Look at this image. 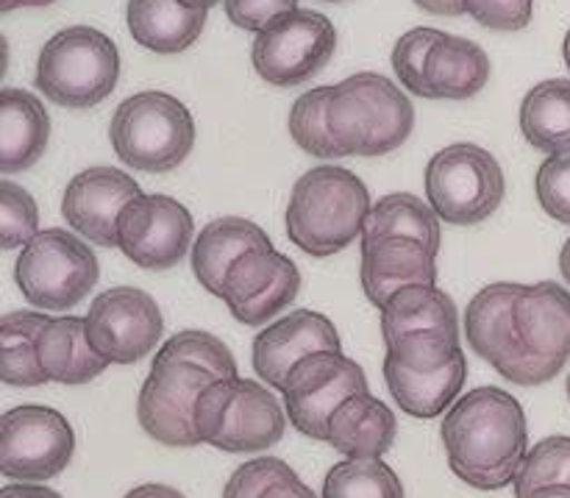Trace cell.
<instances>
[{"mask_svg": "<svg viewBox=\"0 0 570 498\" xmlns=\"http://www.w3.org/2000/svg\"><path fill=\"white\" fill-rule=\"evenodd\" d=\"M156 360L161 362H189V365L204 368L215 379H234L237 377V360L232 349L215 334L200 332V329H187V332L173 334L161 349L156 351Z\"/></svg>", "mask_w": 570, "mask_h": 498, "instance_id": "35", "label": "cell"}, {"mask_svg": "<svg viewBox=\"0 0 570 498\" xmlns=\"http://www.w3.org/2000/svg\"><path fill=\"white\" fill-rule=\"evenodd\" d=\"M449 468L476 490L515 485L529 455L527 412L501 388H476L462 396L440 427Z\"/></svg>", "mask_w": 570, "mask_h": 498, "instance_id": "1", "label": "cell"}, {"mask_svg": "<svg viewBox=\"0 0 570 498\" xmlns=\"http://www.w3.org/2000/svg\"><path fill=\"white\" fill-rule=\"evenodd\" d=\"M120 53L111 37L92 26H70L50 37L37 59L39 92L67 109H89L115 92Z\"/></svg>", "mask_w": 570, "mask_h": 498, "instance_id": "6", "label": "cell"}, {"mask_svg": "<svg viewBox=\"0 0 570 498\" xmlns=\"http://www.w3.org/2000/svg\"><path fill=\"white\" fill-rule=\"evenodd\" d=\"M56 0H0V9H45V6H53Z\"/></svg>", "mask_w": 570, "mask_h": 498, "instance_id": "47", "label": "cell"}, {"mask_svg": "<svg viewBox=\"0 0 570 498\" xmlns=\"http://www.w3.org/2000/svg\"><path fill=\"white\" fill-rule=\"evenodd\" d=\"M195 221L170 195H142L120 212L117 248L142 271H170L193 245Z\"/></svg>", "mask_w": 570, "mask_h": 498, "instance_id": "15", "label": "cell"}, {"mask_svg": "<svg viewBox=\"0 0 570 498\" xmlns=\"http://www.w3.org/2000/svg\"><path fill=\"white\" fill-rule=\"evenodd\" d=\"M423 11L429 14H445V17H460L465 14V3L462 0H415Z\"/></svg>", "mask_w": 570, "mask_h": 498, "instance_id": "45", "label": "cell"}, {"mask_svg": "<svg viewBox=\"0 0 570 498\" xmlns=\"http://www.w3.org/2000/svg\"><path fill=\"white\" fill-rule=\"evenodd\" d=\"M518 334L529 354L554 373L570 360V293L557 282L523 284L515 306Z\"/></svg>", "mask_w": 570, "mask_h": 498, "instance_id": "19", "label": "cell"}, {"mask_svg": "<svg viewBox=\"0 0 570 498\" xmlns=\"http://www.w3.org/2000/svg\"><path fill=\"white\" fill-rule=\"evenodd\" d=\"M39 234L37 201L14 182H0V245L3 251L26 248Z\"/></svg>", "mask_w": 570, "mask_h": 498, "instance_id": "37", "label": "cell"}, {"mask_svg": "<svg viewBox=\"0 0 570 498\" xmlns=\"http://www.w3.org/2000/svg\"><path fill=\"white\" fill-rule=\"evenodd\" d=\"M215 382L217 379L212 373L189 362L154 360V368L139 388L137 399V418L142 432L170 449L200 446L198 432H195V404L200 393Z\"/></svg>", "mask_w": 570, "mask_h": 498, "instance_id": "13", "label": "cell"}, {"mask_svg": "<svg viewBox=\"0 0 570 498\" xmlns=\"http://www.w3.org/2000/svg\"><path fill=\"white\" fill-rule=\"evenodd\" d=\"M98 279V256L81 237L65 228L39 232L14 265V282L22 299L39 310L61 312L81 304Z\"/></svg>", "mask_w": 570, "mask_h": 498, "instance_id": "8", "label": "cell"}, {"mask_svg": "<svg viewBox=\"0 0 570 498\" xmlns=\"http://www.w3.org/2000/svg\"><path fill=\"white\" fill-rule=\"evenodd\" d=\"M48 323L50 318L42 315V312H9L0 321V349H3L0 379L6 384H11V388H39V384L48 382L37 354L39 334Z\"/></svg>", "mask_w": 570, "mask_h": 498, "instance_id": "31", "label": "cell"}, {"mask_svg": "<svg viewBox=\"0 0 570 498\" xmlns=\"http://www.w3.org/2000/svg\"><path fill=\"white\" fill-rule=\"evenodd\" d=\"M465 379V351H460L449 365L434 373L406 371V368H399L384 360V382H387L395 404L412 418H438L445 410H451Z\"/></svg>", "mask_w": 570, "mask_h": 498, "instance_id": "27", "label": "cell"}, {"mask_svg": "<svg viewBox=\"0 0 570 498\" xmlns=\"http://www.w3.org/2000/svg\"><path fill=\"white\" fill-rule=\"evenodd\" d=\"M371 206V193L356 173L340 165L312 167L289 195L284 215L289 243L317 260L343 254L362 240Z\"/></svg>", "mask_w": 570, "mask_h": 498, "instance_id": "2", "label": "cell"}, {"mask_svg": "<svg viewBox=\"0 0 570 498\" xmlns=\"http://www.w3.org/2000/svg\"><path fill=\"white\" fill-rule=\"evenodd\" d=\"M465 11L490 31H523L532 22L534 0H462Z\"/></svg>", "mask_w": 570, "mask_h": 498, "instance_id": "41", "label": "cell"}, {"mask_svg": "<svg viewBox=\"0 0 570 498\" xmlns=\"http://www.w3.org/2000/svg\"><path fill=\"white\" fill-rule=\"evenodd\" d=\"M527 498H570V488L568 485H551V488L534 490V494H529Z\"/></svg>", "mask_w": 570, "mask_h": 498, "instance_id": "48", "label": "cell"}, {"mask_svg": "<svg viewBox=\"0 0 570 498\" xmlns=\"http://www.w3.org/2000/svg\"><path fill=\"white\" fill-rule=\"evenodd\" d=\"M568 485L570 488V438H546L529 449L521 471L515 477V498H527L540 488Z\"/></svg>", "mask_w": 570, "mask_h": 498, "instance_id": "36", "label": "cell"}, {"mask_svg": "<svg viewBox=\"0 0 570 498\" xmlns=\"http://www.w3.org/2000/svg\"><path fill=\"white\" fill-rule=\"evenodd\" d=\"M206 9H193L181 0H128L126 22L134 42L154 53H184L204 33Z\"/></svg>", "mask_w": 570, "mask_h": 498, "instance_id": "25", "label": "cell"}, {"mask_svg": "<svg viewBox=\"0 0 570 498\" xmlns=\"http://www.w3.org/2000/svg\"><path fill=\"white\" fill-rule=\"evenodd\" d=\"M362 290L382 310L399 290L438 282V254L417 240L387 237L362 245Z\"/></svg>", "mask_w": 570, "mask_h": 498, "instance_id": "20", "label": "cell"}, {"mask_svg": "<svg viewBox=\"0 0 570 498\" xmlns=\"http://www.w3.org/2000/svg\"><path fill=\"white\" fill-rule=\"evenodd\" d=\"M415 128V106L382 72H354L334 84L328 131L343 156H384L399 150Z\"/></svg>", "mask_w": 570, "mask_h": 498, "instance_id": "3", "label": "cell"}, {"mask_svg": "<svg viewBox=\"0 0 570 498\" xmlns=\"http://www.w3.org/2000/svg\"><path fill=\"white\" fill-rule=\"evenodd\" d=\"M334 87H315L295 98L289 109V137L304 154L315 159H343L337 139L328 131V100H332Z\"/></svg>", "mask_w": 570, "mask_h": 498, "instance_id": "32", "label": "cell"}, {"mask_svg": "<svg viewBox=\"0 0 570 498\" xmlns=\"http://www.w3.org/2000/svg\"><path fill=\"white\" fill-rule=\"evenodd\" d=\"M387 237L417 240L426 245L432 254H440L443 232H440V217L432 204L412 193H393L379 198L367 212L365 228H362L360 245L376 243Z\"/></svg>", "mask_w": 570, "mask_h": 498, "instance_id": "29", "label": "cell"}, {"mask_svg": "<svg viewBox=\"0 0 570 498\" xmlns=\"http://www.w3.org/2000/svg\"><path fill=\"white\" fill-rule=\"evenodd\" d=\"M289 473H293V468L278 457H256L228 477L223 498H262L278 479L289 477Z\"/></svg>", "mask_w": 570, "mask_h": 498, "instance_id": "40", "label": "cell"}, {"mask_svg": "<svg viewBox=\"0 0 570 498\" xmlns=\"http://www.w3.org/2000/svg\"><path fill=\"white\" fill-rule=\"evenodd\" d=\"M282 393L289 423L304 438L328 440L332 416L348 399L367 393V377L343 351H317L289 371Z\"/></svg>", "mask_w": 570, "mask_h": 498, "instance_id": "11", "label": "cell"}, {"mask_svg": "<svg viewBox=\"0 0 570 498\" xmlns=\"http://www.w3.org/2000/svg\"><path fill=\"white\" fill-rule=\"evenodd\" d=\"M379 312H382L384 343H393L412 332H429V329L460 332L454 299L434 284H412V287L399 290Z\"/></svg>", "mask_w": 570, "mask_h": 498, "instance_id": "28", "label": "cell"}, {"mask_svg": "<svg viewBox=\"0 0 570 498\" xmlns=\"http://www.w3.org/2000/svg\"><path fill=\"white\" fill-rule=\"evenodd\" d=\"M490 81V56L473 39L440 33L426 61V84L432 100L476 98Z\"/></svg>", "mask_w": 570, "mask_h": 498, "instance_id": "26", "label": "cell"}, {"mask_svg": "<svg viewBox=\"0 0 570 498\" xmlns=\"http://www.w3.org/2000/svg\"><path fill=\"white\" fill-rule=\"evenodd\" d=\"M181 3H187V6H193V9H206L209 11L212 6L217 3V0H181Z\"/></svg>", "mask_w": 570, "mask_h": 498, "instance_id": "50", "label": "cell"}, {"mask_svg": "<svg viewBox=\"0 0 570 498\" xmlns=\"http://www.w3.org/2000/svg\"><path fill=\"white\" fill-rule=\"evenodd\" d=\"M560 273L570 284V237L566 240V245H562V251H560Z\"/></svg>", "mask_w": 570, "mask_h": 498, "instance_id": "49", "label": "cell"}, {"mask_svg": "<svg viewBox=\"0 0 570 498\" xmlns=\"http://www.w3.org/2000/svg\"><path fill=\"white\" fill-rule=\"evenodd\" d=\"M337 50L334 22L321 11L298 9L256 33L250 45L254 70L276 87L309 81L332 61Z\"/></svg>", "mask_w": 570, "mask_h": 498, "instance_id": "12", "label": "cell"}, {"mask_svg": "<svg viewBox=\"0 0 570 498\" xmlns=\"http://www.w3.org/2000/svg\"><path fill=\"white\" fill-rule=\"evenodd\" d=\"M521 131L543 154H570V81L549 78L534 84L521 104Z\"/></svg>", "mask_w": 570, "mask_h": 498, "instance_id": "30", "label": "cell"}, {"mask_svg": "<svg viewBox=\"0 0 570 498\" xmlns=\"http://www.w3.org/2000/svg\"><path fill=\"white\" fill-rule=\"evenodd\" d=\"M460 351V332L429 329V332H412L387 343V357L384 360L399 368H406V371L434 373L449 365Z\"/></svg>", "mask_w": 570, "mask_h": 498, "instance_id": "34", "label": "cell"}, {"mask_svg": "<svg viewBox=\"0 0 570 498\" xmlns=\"http://www.w3.org/2000/svg\"><path fill=\"white\" fill-rule=\"evenodd\" d=\"M126 498H184V494H178L176 488H170V485H139V488H134L131 494H126Z\"/></svg>", "mask_w": 570, "mask_h": 498, "instance_id": "46", "label": "cell"}, {"mask_svg": "<svg viewBox=\"0 0 570 498\" xmlns=\"http://www.w3.org/2000/svg\"><path fill=\"white\" fill-rule=\"evenodd\" d=\"M109 139L122 165L142 173H170L193 154L195 120L181 100L148 89L117 106Z\"/></svg>", "mask_w": 570, "mask_h": 498, "instance_id": "5", "label": "cell"}, {"mask_svg": "<svg viewBox=\"0 0 570 498\" xmlns=\"http://www.w3.org/2000/svg\"><path fill=\"white\" fill-rule=\"evenodd\" d=\"M262 498H317L315 494H312V488L309 485H304L298 479V473H289V477H284V479H278L276 485H273L271 490H267L265 496Z\"/></svg>", "mask_w": 570, "mask_h": 498, "instance_id": "43", "label": "cell"}, {"mask_svg": "<svg viewBox=\"0 0 570 498\" xmlns=\"http://www.w3.org/2000/svg\"><path fill=\"white\" fill-rule=\"evenodd\" d=\"M399 421L376 396L360 393L345 401L328 421V440L345 460H382L395 443Z\"/></svg>", "mask_w": 570, "mask_h": 498, "instance_id": "21", "label": "cell"}, {"mask_svg": "<svg viewBox=\"0 0 570 498\" xmlns=\"http://www.w3.org/2000/svg\"><path fill=\"white\" fill-rule=\"evenodd\" d=\"M50 139V117L37 95L6 87L0 92V170L22 173L39 162Z\"/></svg>", "mask_w": 570, "mask_h": 498, "instance_id": "24", "label": "cell"}, {"mask_svg": "<svg viewBox=\"0 0 570 498\" xmlns=\"http://www.w3.org/2000/svg\"><path fill=\"white\" fill-rule=\"evenodd\" d=\"M200 443L226 455H259L287 432V410L254 379H217L195 404Z\"/></svg>", "mask_w": 570, "mask_h": 498, "instance_id": "4", "label": "cell"}, {"mask_svg": "<svg viewBox=\"0 0 570 498\" xmlns=\"http://www.w3.org/2000/svg\"><path fill=\"white\" fill-rule=\"evenodd\" d=\"M323 498H404V485L387 462L345 460L328 471Z\"/></svg>", "mask_w": 570, "mask_h": 498, "instance_id": "33", "label": "cell"}, {"mask_svg": "<svg viewBox=\"0 0 570 498\" xmlns=\"http://www.w3.org/2000/svg\"><path fill=\"white\" fill-rule=\"evenodd\" d=\"M566 390H568V401H570V377H568V384H566Z\"/></svg>", "mask_w": 570, "mask_h": 498, "instance_id": "52", "label": "cell"}, {"mask_svg": "<svg viewBox=\"0 0 570 498\" xmlns=\"http://www.w3.org/2000/svg\"><path fill=\"white\" fill-rule=\"evenodd\" d=\"M340 334L334 321L312 310H295L278 321L267 323L254 340V371L267 388H284L301 360L317 351H340Z\"/></svg>", "mask_w": 570, "mask_h": 498, "instance_id": "18", "label": "cell"}, {"mask_svg": "<svg viewBox=\"0 0 570 498\" xmlns=\"http://www.w3.org/2000/svg\"><path fill=\"white\" fill-rule=\"evenodd\" d=\"M326 3H345V0H326Z\"/></svg>", "mask_w": 570, "mask_h": 498, "instance_id": "53", "label": "cell"}, {"mask_svg": "<svg viewBox=\"0 0 570 498\" xmlns=\"http://www.w3.org/2000/svg\"><path fill=\"white\" fill-rule=\"evenodd\" d=\"M0 498H61L56 490L50 488H39V485H6L3 490H0Z\"/></svg>", "mask_w": 570, "mask_h": 498, "instance_id": "44", "label": "cell"}, {"mask_svg": "<svg viewBox=\"0 0 570 498\" xmlns=\"http://www.w3.org/2000/svg\"><path fill=\"white\" fill-rule=\"evenodd\" d=\"M538 204L551 221L570 226V154H557L540 165L534 178Z\"/></svg>", "mask_w": 570, "mask_h": 498, "instance_id": "39", "label": "cell"}, {"mask_svg": "<svg viewBox=\"0 0 570 498\" xmlns=\"http://www.w3.org/2000/svg\"><path fill=\"white\" fill-rule=\"evenodd\" d=\"M142 195V187L126 170L98 165L72 176L61 198V215L83 240L100 248H117L120 212Z\"/></svg>", "mask_w": 570, "mask_h": 498, "instance_id": "17", "label": "cell"}, {"mask_svg": "<svg viewBox=\"0 0 570 498\" xmlns=\"http://www.w3.org/2000/svg\"><path fill=\"white\" fill-rule=\"evenodd\" d=\"M161 310L145 290H104L89 306V343L109 365H134L145 360L161 340Z\"/></svg>", "mask_w": 570, "mask_h": 498, "instance_id": "14", "label": "cell"}, {"mask_svg": "<svg viewBox=\"0 0 570 498\" xmlns=\"http://www.w3.org/2000/svg\"><path fill=\"white\" fill-rule=\"evenodd\" d=\"M562 53H566V65H568V70H570V31L566 33V45H562Z\"/></svg>", "mask_w": 570, "mask_h": 498, "instance_id": "51", "label": "cell"}, {"mask_svg": "<svg viewBox=\"0 0 570 498\" xmlns=\"http://www.w3.org/2000/svg\"><path fill=\"white\" fill-rule=\"evenodd\" d=\"M76 432L59 410L14 407L0 421V471L14 482H48L70 466Z\"/></svg>", "mask_w": 570, "mask_h": 498, "instance_id": "10", "label": "cell"}, {"mask_svg": "<svg viewBox=\"0 0 570 498\" xmlns=\"http://www.w3.org/2000/svg\"><path fill=\"white\" fill-rule=\"evenodd\" d=\"M223 9L237 28L262 33L282 17L298 11V0H223Z\"/></svg>", "mask_w": 570, "mask_h": 498, "instance_id": "42", "label": "cell"}, {"mask_svg": "<svg viewBox=\"0 0 570 498\" xmlns=\"http://www.w3.org/2000/svg\"><path fill=\"white\" fill-rule=\"evenodd\" d=\"M523 284L495 282L479 290L465 312V338L473 354L495 368L507 382L521 388H543L557 373L534 360L518 334L515 306Z\"/></svg>", "mask_w": 570, "mask_h": 498, "instance_id": "9", "label": "cell"}, {"mask_svg": "<svg viewBox=\"0 0 570 498\" xmlns=\"http://www.w3.org/2000/svg\"><path fill=\"white\" fill-rule=\"evenodd\" d=\"M507 178L499 159L473 143L438 150L426 165V201L451 226H479L504 204Z\"/></svg>", "mask_w": 570, "mask_h": 498, "instance_id": "7", "label": "cell"}, {"mask_svg": "<svg viewBox=\"0 0 570 498\" xmlns=\"http://www.w3.org/2000/svg\"><path fill=\"white\" fill-rule=\"evenodd\" d=\"M254 248H273L267 232L245 217H217L200 228L193 245V273L206 293L220 299L228 271L243 254Z\"/></svg>", "mask_w": 570, "mask_h": 498, "instance_id": "23", "label": "cell"}, {"mask_svg": "<svg viewBox=\"0 0 570 498\" xmlns=\"http://www.w3.org/2000/svg\"><path fill=\"white\" fill-rule=\"evenodd\" d=\"M438 28H412V31L401 33V39L393 48V70L401 78L406 89L417 98H429V84H426V61L432 53L434 42L440 39Z\"/></svg>", "mask_w": 570, "mask_h": 498, "instance_id": "38", "label": "cell"}, {"mask_svg": "<svg viewBox=\"0 0 570 498\" xmlns=\"http://www.w3.org/2000/svg\"><path fill=\"white\" fill-rule=\"evenodd\" d=\"M298 293V265L276 248H254L234 262L220 299L239 323L262 326L282 315Z\"/></svg>", "mask_w": 570, "mask_h": 498, "instance_id": "16", "label": "cell"}, {"mask_svg": "<svg viewBox=\"0 0 570 498\" xmlns=\"http://www.w3.org/2000/svg\"><path fill=\"white\" fill-rule=\"evenodd\" d=\"M39 365H42L48 382L67 384H89L109 368V362L95 351L87 334V318H50L42 329L37 343Z\"/></svg>", "mask_w": 570, "mask_h": 498, "instance_id": "22", "label": "cell"}]
</instances>
